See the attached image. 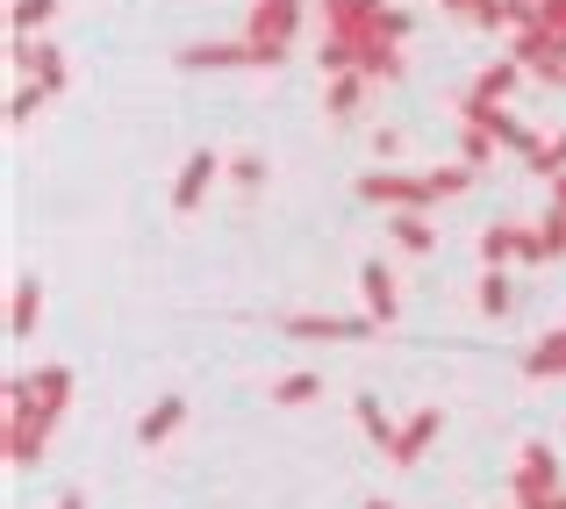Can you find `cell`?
<instances>
[{
	"label": "cell",
	"mask_w": 566,
	"mask_h": 509,
	"mask_svg": "<svg viewBox=\"0 0 566 509\" xmlns=\"http://www.w3.org/2000/svg\"><path fill=\"white\" fill-rule=\"evenodd\" d=\"M302 8L308 0H251L244 14V43L259 58V72H280L294 58V37H302Z\"/></svg>",
	"instance_id": "cell-1"
},
{
	"label": "cell",
	"mask_w": 566,
	"mask_h": 509,
	"mask_svg": "<svg viewBox=\"0 0 566 509\" xmlns=\"http://www.w3.org/2000/svg\"><path fill=\"white\" fill-rule=\"evenodd\" d=\"M359 194L366 208H387V216H423V208H438V194H430V179L423 173H395V166H374V173H359Z\"/></svg>",
	"instance_id": "cell-2"
},
{
	"label": "cell",
	"mask_w": 566,
	"mask_h": 509,
	"mask_svg": "<svg viewBox=\"0 0 566 509\" xmlns=\"http://www.w3.org/2000/svg\"><path fill=\"white\" fill-rule=\"evenodd\" d=\"M51 424H57V409H43V402L8 409V424H0V459H8L14 474L43 467V453H51Z\"/></svg>",
	"instance_id": "cell-3"
},
{
	"label": "cell",
	"mask_w": 566,
	"mask_h": 509,
	"mask_svg": "<svg viewBox=\"0 0 566 509\" xmlns=\"http://www.w3.org/2000/svg\"><path fill=\"white\" fill-rule=\"evenodd\" d=\"M510 488H516V509H559V459H553V445L545 438H531V445H516V474H510Z\"/></svg>",
	"instance_id": "cell-4"
},
{
	"label": "cell",
	"mask_w": 566,
	"mask_h": 509,
	"mask_svg": "<svg viewBox=\"0 0 566 509\" xmlns=\"http://www.w3.org/2000/svg\"><path fill=\"white\" fill-rule=\"evenodd\" d=\"M280 331L287 337H323V344H359L374 331V316H323V309H287L280 316Z\"/></svg>",
	"instance_id": "cell-5"
},
{
	"label": "cell",
	"mask_w": 566,
	"mask_h": 509,
	"mask_svg": "<svg viewBox=\"0 0 566 509\" xmlns=\"http://www.w3.org/2000/svg\"><path fill=\"white\" fill-rule=\"evenodd\" d=\"M538 266V230H524V222H488L481 230V266L488 273H502V266Z\"/></svg>",
	"instance_id": "cell-6"
},
{
	"label": "cell",
	"mask_w": 566,
	"mask_h": 509,
	"mask_svg": "<svg viewBox=\"0 0 566 509\" xmlns=\"http://www.w3.org/2000/svg\"><path fill=\"white\" fill-rule=\"evenodd\" d=\"M222 173H230V166H222V158L208 152V144H201V152H187V166L172 173V216H193V208L208 201V187H216Z\"/></svg>",
	"instance_id": "cell-7"
},
{
	"label": "cell",
	"mask_w": 566,
	"mask_h": 509,
	"mask_svg": "<svg viewBox=\"0 0 566 509\" xmlns=\"http://www.w3.org/2000/svg\"><path fill=\"white\" fill-rule=\"evenodd\" d=\"M516 80H524V65H516V58H495V65H481V72H473V86H467V101H459V115L502 108V101L516 94Z\"/></svg>",
	"instance_id": "cell-8"
},
{
	"label": "cell",
	"mask_w": 566,
	"mask_h": 509,
	"mask_svg": "<svg viewBox=\"0 0 566 509\" xmlns=\"http://www.w3.org/2000/svg\"><path fill=\"white\" fill-rule=\"evenodd\" d=\"M172 65H180V72H259V58H251V43H244V37H230V43L208 37V43H187Z\"/></svg>",
	"instance_id": "cell-9"
},
{
	"label": "cell",
	"mask_w": 566,
	"mask_h": 509,
	"mask_svg": "<svg viewBox=\"0 0 566 509\" xmlns=\"http://www.w3.org/2000/svg\"><path fill=\"white\" fill-rule=\"evenodd\" d=\"M438 430H444V409H416V416H409V424H401V430H395V445H387V459H395V467H401V474H409V467H416V459H423V453H430V445H438Z\"/></svg>",
	"instance_id": "cell-10"
},
{
	"label": "cell",
	"mask_w": 566,
	"mask_h": 509,
	"mask_svg": "<svg viewBox=\"0 0 566 509\" xmlns=\"http://www.w3.org/2000/svg\"><path fill=\"white\" fill-rule=\"evenodd\" d=\"M359 294H366V316H374V331L401 316V288H395V273H387L380 259H366V266H359Z\"/></svg>",
	"instance_id": "cell-11"
},
{
	"label": "cell",
	"mask_w": 566,
	"mask_h": 509,
	"mask_svg": "<svg viewBox=\"0 0 566 509\" xmlns=\"http://www.w3.org/2000/svg\"><path fill=\"white\" fill-rule=\"evenodd\" d=\"M36 323H43V280L22 273V280H14V294H8V337H14V344L36 337Z\"/></svg>",
	"instance_id": "cell-12"
},
{
	"label": "cell",
	"mask_w": 566,
	"mask_h": 509,
	"mask_svg": "<svg viewBox=\"0 0 566 509\" xmlns=\"http://www.w3.org/2000/svg\"><path fill=\"white\" fill-rule=\"evenodd\" d=\"M438 8L467 29H488V37H495V29H516V0H438Z\"/></svg>",
	"instance_id": "cell-13"
},
{
	"label": "cell",
	"mask_w": 566,
	"mask_h": 509,
	"mask_svg": "<svg viewBox=\"0 0 566 509\" xmlns=\"http://www.w3.org/2000/svg\"><path fill=\"white\" fill-rule=\"evenodd\" d=\"M180 424H187V402H180V395L151 402V409L137 416V445H144V453H151V445H166V438H172V430H180Z\"/></svg>",
	"instance_id": "cell-14"
},
{
	"label": "cell",
	"mask_w": 566,
	"mask_h": 509,
	"mask_svg": "<svg viewBox=\"0 0 566 509\" xmlns=\"http://www.w3.org/2000/svg\"><path fill=\"white\" fill-rule=\"evenodd\" d=\"M359 101H366V80H359V72H337V80L323 86V115H331V123H352V115H359Z\"/></svg>",
	"instance_id": "cell-15"
},
{
	"label": "cell",
	"mask_w": 566,
	"mask_h": 509,
	"mask_svg": "<svg viewBox=\"0 0 566 509\" xmlns=\"http://www.w3.org/2000/svg\"><path fill=\"white\" fill-rule=\"evenodd\" d=\"M524 373H531V381H559V373H566V331H545L538 344H531Z\"/></svg>",
	"instance_id": "cell-16"
},
{
	"label": "cell",
	"mask_w": 566,
	"mask_h": 509,
	"mask_svg": "<svg viewBox=\"0 0 566 509\" xmlns=\"http://www.w3.org/2000/svg\"><path fill=\"white\" fill-rule=\"evenodd\" d=\"M316 395H323V373L316 366L280 373V381H273V409H302V402H316Z\"/></svg>",
	"instance_id": "cell-17"
},
{
	"label": "cell",
	"mask_w": 566,
	"mask_h": 509,
	"mask_svg": "<svg viewBox=\"0 0 566 509\" xmlns=\"http://www.w3.org/2000/svg\"><path fill=\"white\" fill-rule=\"evenodd\" d=\"M387 230H395V251H409V259L438 251V230H430V216H387Z\"/></svg>",
	"instance_id": "cell-18"
},
{
	"label": "cell",
	"mask_w": 566,
	"mask_h": 509,
	"mask_svg": "<svg viewBox=\"0 0 566 509\" xmlns=\"http://www.w3.org/2000/svg\"><path fill=\"white\" fill-rule=\"evenodd\" d=\"M29 395H36L43 409H65L72 402V366H36L29 373Z\"/></svg>",
	"instance_id": "cell-19"
},
{
	"label": "cell",
	"mask_w": 566,
	"mask_h": 509,
	"mask_svg": "<svg viewBox=\"0 0 566 509\" xmlns=\"http://www.w3.org/2000/svg\"><path fill=\"white\" fill-rule=\"evenodd\" d=\"M36 86H43L51 101L72 86V65H65V51H57V43H43V37H36Z\"/></svg>",
	"instance_id": "cell-20"
},
{
	"label": "cell",
	"mask_w": 566,
	"mask_h": 509,
	"mask_svg": "<svg viewBox=\"0 0 566 509\" xmlns=\"http://www.w3.org/2000/svg\"><path fill=\"white\" fill-rule=\"evenodd\" d=\"M51 14H57V0H8V29L14 37H43Z\"/></svg>",
	"instance_id": "cell-21"
},
{
	"label": "cell",
	"mask_w": 566,
	"mask_h": 509,
	"mask_svg": "<svg viewBox=\"0 0 566 509\" xmlns=\"http://www.w3.org/2000/svg\"><path fill=\"white\" fill-rule=\"evenodd\" d=\"M43 101H51V94H43L36 80H14V94H8V129H29V123L43 115Z\"/></svg>",
	"instance_id": "cell-22"
},
{
	"label": "cell",
	"mask_w": 566,
	"mask_h": 509,
	"mask_svg": "<svg viewBox=\"0 0 566 509\" xmlns=\"http://www.w3.org/2000/svg\"><path fill=\"white\" fill-rule=\"evenodd\" d=\"M531 230H538V266L566 259V208H559V201L545 208V222H531Z\"/></svg>",
	"instance_id": "cell-23"
},
{
	"label": "cell",
	"mask_w": 566,
	"mask_h": 509,
	"mask_svg": "<svg viewBox=\"0 0 566 509\" xmlns=\"http://www.w3.org/2000/svg\"><path fill=\"white\" fill-rule=\"evenodd\" d=\"M488 158H495V129H481V123H459V166H473V173H481Z\"/></svg>",
	"instance_id": "cell-24"
},
{
	"label": "cell",
	"mask_w": 566,
	"mask_h": 509,
	"mask_svg": "<svg viewBox=\"0 0 566 509\" xmlns=\"http://www.w3.org/2000/svg\"><path fill=\"white\" fill-rule=\"evenodd\" d=\"M423 179H430V194H438V201H459V194H473V166H459V158H452V166H430Z\"/></svg>",
	"instance_id": "cell-25"
},
{
	"label": "cell",
	"mask_w": 566,
	"mask_h": 509,
	"mask_svg": "<svg viewBox=\"0 0 566 509\" xmlns=\"http://www.w3.org/2000/svg\"><path fill=\"white\" fill-rule=\"evenodd\" d=\"M473 309H481L488 323H502V316H510V280H502V273H481V288H473Z\"/></svg>",
	"instance_id": "cell-26"
},
{
	"label": "cell",
	"mask_w": 566,
	"mask_h": 509,
	"mask_svg": "<svg viewBox=\"0 0 566 509\" xmlns=\"http://www.w3.org/2000/svg\"><path fill=\"white\" fill-rule=\"evenodd\" d=\"M230 187H237V194H259V187H265V158H259V152H237V158H230Z\"/></svg>",
	"instance_id": "cell-27"
},
{
	"label": "cell",
	"mask_w": 566,
	"mask_h": 509,
	"mask_svg": "<svg viewBox=\"0 0 566 509\" xmlns=\"http://www.w3.org/2000/svg\"><path fill=\"white\" fill-rule=\"evenodd\" d=\"M359 430H366V438H374L380 453H387V445H395V430H401V424H387V416H380V402H374V395H359Z\"/></svg>",
	"instance_id": "cell-28"
},
{
	"label": "cell",
	"mask_w": 566,
	"mask_h": 509,
	"mask_svg": "<svg viewBox=\"0 0 566 509\" xmlns=\"http://www.w3.org/2000/svg\"><path fill=\"white\" fill-rule=\"evenodd\" d=\"M8 72L14 80H36V37H8Z\"/></svg>",
	"instance_id": "cell-29"
},
{
	"label": "cell",
	"mask_w": 566,
	"mask_h": 509,
	"mask_svg": "<svg viewBox=\"0 0 566 509\" xmlns=\"http://www.w3.org/2000/svg\"><path fill=\"white\" fill-rule=\"evenodd\" d=\"M395 158H401V129H380L374 137V166H395Z\"/></svg>",
	"instance_id": "cell-30"
},
{
	"label": "cell",
	"mask_w": 566,
	"mask_h": 509,
	"mask_svg": "<svg viewBox=\"0 0 566 509\" xmlns=\"http://www.w3.org/2000/svg\"><path fill=\"white\" fill-rule=\"evenodd\" d=\"M57 509H86V502H80V496H57Z\"/></svg>",
	"instance_id": "cell-31"
},
{
	"label": "cell",
	"mask_w": 566,
	"mask_h": 509,
	"mask_svg": "<svg viewBox=\"0 0 566 509\" xmlns=\"http://www.w3.org/2000/svg\"><path fill=\"white\" fill-rule=\"evenodd\" d=\"M366 509H401V502H387V496H374V502H366Z\"/></svg>",
	"instance_id": "cell-32"
},
{
	"label": "cell",
	"mask_w": 566,
	"mask_h": 509,
	"mask_svg": "<svg viewBox=\"0 0 566 509\" xmlns=\"http://www.w3.org/2000/svg\"><path fill=\"white\" fill-rule=\"evenodd\" d=\"M524 8H545V0H516V14H524Z\"/></svg>",
	"instance_id": "cell-33"
},
{
	"label": "cell",
	"mask_w": 566,
	"mask_h": 509,
	"mask_svg": "<svg viewBox=\"0 0 566 509\" xmlns=\"http://www.w3.org/2000/svg\"><path fill=\"white\" fill-rule=\"evenodd\" d=\"M559 509H566V496H559Z\"/></svg>",
	"instance_id": "cell-34"
}]
</instances>
